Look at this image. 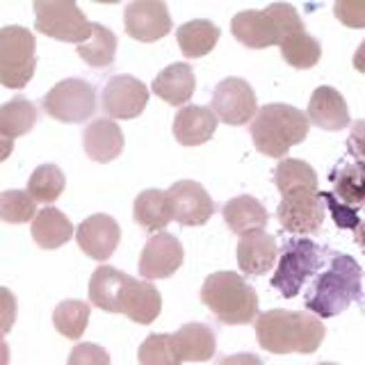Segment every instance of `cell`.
I'll return each instance as SVG.
<instances>
[{
	"instance_id": "6da1fadb",
	"label": "cell",
	"mask_w": 365,
	"mask_h": 365,
	"mask_svg": "<svg viewBox=\"0 0 365 365\" xmlns=\"http://www.w3.org/2000/svg\"><path fill=\"white\" fill-rule=\"evenodd\" d=\"M324 334L319 317L302 311L274 308L256 319L258 345L272 354H313L322 345Z\"/></svg>"
},
{
	"instance_id": "7a4b0ae2",
	"label": "cell",
	"mask_w": 365,
	"mask_h": 365,
	"mask_svg": "<svg viewBox=\"0 0 365 365\" xmlns=\"http://www.w3.org/2000/svg\"><path fill=\"white\" fill-rule=\"evenodd\" d=\"M361 265L347 254H334L329 267L315 279L306 308L315 317H336L361 297Z\"/></svg>"
},
{
	"instance_id": "3957f363",
	"label": "cell",
	"mask_w": 365,
	"mask_h": 365,
	"mask_svg": "<svg viewBox=\"0 0 365 365\" xmlns=\"http://www.w3.org/2000/svg\"><path fill=\"white\" fill-rule=\"evenodd\" d=\"M311 121L292 106L285 103H267L251 121V140L256 148L267 158H283L294 144L306 140Z\"/></svg>"
},
{
	"instance_id": "277c9868",
	"label": "cell",
	"mask_w": 365,
	"mask_h": 365,
	"mask_svg": "<svg viewBox=\"0 0 365 365\" xmlns=\"http://www.w3.org/2000/svg\"><path fill=\"white\" fill-rule=\"evenodd\" d=\"M304 30V21L292 5L274 3L265 9L240 11L231 21L233 37L247 48H269L281 46L288 37Z\"/></svg>"
},
{
	"instance_id": "5b68a950",
	"label": "cell",
	"mask_w": 365,
	"mask_h": 365,
	"mask_svg": "<svg viewBox=\"0 0 365 365\" xmlns=\"http://www.w3.org/2000/svg\"><path fill=\"white\" fill-rule=\"evenodd\" d=\"M201 302L224 324H249L258 315V294L235 272H215L201 288Z\"/></svg>"
},
{
	"instance_id": "8992f818",
	"label": "cell",
	"mask_w": 365,
	"mask_h": 365,
	"mask_svg": "<svg viewBox=\"0 0 365 365\" xmlns=\"http://www.w3.org/2000/svg\"><path fill=\"white\" fill-rule=\"evenodd\" d=\"M37 68V39L23 26L0 28V85L23 89Z\"/></svg>"
},
{
	"instance_id": "52a82bcc",
	"label": "cell",
	"mask_w": 365,
	"mask_h": 365,
	"mask_svg": "<svg viewBox=\"0 0 365 365\" xmlns=\"http://www.w3.org/2000/svg\"><path fill=\"white\" fill-rule=\"evenodd\" d=\"M322 249L313 240L290 237L281 251L279 267L272 279V288H277L285 299H292V297L299 294L304 283L322 267Z\"/></svg>"
},
{
	"instance_id": "ba28073f",
	"label": "cell",
	"mask_w": 365,
	"mask_h": 365,
	"mask_svg": "<svg viewBox=\"0 0 365 365\" xmlns=\"http://www.w3.org/2000/svg\"><path fill=\"white\" fill-rule=\"evenodd\" d=\"M32 7L34 28L46 37L78 46L91 37V23L76 3H68V0H37Z\"/></svg>"
},
{
	"instance_id": "9c48e42d",
	"label": "cell",
	"mask_w": 365,
	"mask_h": 365,
	"mask_svg": "<svg viewBox=\"0 0 365 365\" xmlns=\"http://www.w3.org/2000/svg\"><path fill=\"white\" fill-rule=\"evenodd\" d=\"M43 110L64 123L87 121L96 112V91L83 78H66L43 96Z\"/></svg>"
},
{
	"instance_id": "30bf717a",
	"label": "cell",
	"mask_w": 365,
	"mask_h": 365,
	"mask_svg": "<svg viewBox=\"0 0 365 365\" xmlns=\"http://www.w3.org/2000/svg\"><path fill=\"white\" fill-rule=\"evenodd\" d=\"M210 110L228 125H242L258 112L256 91L242 78H226L212 91Z\"/></svg>"
},
{
	"instance_id": "8fae6325",
	"label": "cell",
	"mask_w": 365,
	"mask_h": 365,
	"mask_svg": "<svg viewBox=\"0 0 365 365\" xmlns=\"http://www.w3.org/2000/svg\"><path fill=\"white\" fill-rule=\"evenodd\" d=\"M148 87L133 76H112L101 94L103 112L112 119H135L148 103Z\"/></svg>"
},
{
	"instance_id": "7c38bea8",
	"label": "cell",
	"mask_w": 365,
	"mask_h": 365,
	"mask_svg": "<svg viewBox=\"0 0 365 365\" xmlns=\"http://www.w3.org/2000/svg\"><path fill=\"white\" fill-rule=\"evenodd\" d=\"M171 217L180 226H203L215 212V201L201 182L178 180L167 190Z\"/></svg>"
},
{
	"instance_id": "4fadbf2b",
	"label": "cell",
	"mask_w": 365,
	"mask_h": 365,
	"mask_svg": "<svg viewBox=\"0 0 365 365\" xmlns=\"http://www.w3.org/2000/svg\"><path fill=\"white\" fill-rule=\"evenodd\" d=\"M125 32L137 41H160L171 30L169 7L163 0H137L125 5L123 11Z\"/></svg>"
},
{
	"instance_id": "5bb4252c",
	"label": "cell",
	"mask_w": 365,
	"mask_h": 365,
	"mask_svg": "<svg viewBox=\"0 0 365 365\" xmlns=\"http://www.w3.org/2000/svg\"><path fill=\"white\" fill-rule=\"evenodd\" d=\"M277 217L281 226L288 233L294 235H313L322 228L324 222V203L319 194H292V197H283Z\"/></svg>"
},
{
	"instance_id": "9a60e30c",
	"label": "cell",
	"mask_w": 365,
	"mask_h": 365,
	"mask_svg": "<svg viewBox=\"0 0 365 365\" xmlns=\"http://www.w3.org/2000/svg\"><path fill=\"white\" fill-rule=\"evenodd\" d=\"M182 265V245L176 235L160 231L153 237H148L140 258V274L144 281L167 279L176 274Z\"/></svg>"
},
{
	"instance_id": "2e32d148",
	"label": "cell",
	"mask_w": 365,
	"mask_h": 365,
	"mask_svg": "<svg viewBox=\"0 0 365 365\" xmlns=\"http://www.w3.org/2000/svg\"><path fill=\"white\" fill-rule=\"evenodd\" d=\"M76 240H78L80 249H83L89 258L108 260L114 254V249L119 247L121 228L110 215L98 212V215L87 217V220L78 226Z\"/></svg>"
},
{
	"instance_id": "e0dca14e",
	"label": "cell",
	"mask_w": 365,
	"mask_h": 365,
	"mask_svg": "<svg viewBox=\"0 0 365 365\" xmlns=\"http://www.w3.org/2000/svg\"><path fill=\"white\" fill-rule=\"evenodd\" d=\"M163 311V297L151 281L144 279H128L121 292L119 313L128 315L137 324H151Z\"/></svg>"
},
{
	"instance_id": "ac0fdd59",
	"label": "cell",
	"mask_w": 365,
	"mask_h": 365,
	"mask_svg": "<svg viewBox=\"0 0 365 365\" xmlns=\"http://www.w3.org/2000/svg\"><path fill=\"white\" fill-rule=\"evenodd\" d=\"M277 240L265 231L247 233L237 242V265L242 269V274H249V277L267 274L274 267V262H277Z\"/></svg>"
},
{
	"instance_id": "d6986e66",
	"label": "cell",
	"mask_w": 365,
	"mask_h": 365,
	"mask_svg": "<svg viewBox=\"0 0 365 365\" xmlns=\"http://www.w3.org/2000/svg\"><path fill=\"white\" fill-rule=\"evenodd\" d=\"M308 121H313L322 130H342L349 125L347 101L334 87H317L308 101Z\"/></svg>"
},
{
	"instance_id": "ffe728a7",
	"label": "cell",
	"mask_w": 365,
	"mask_h": 365,
	"mask_svg": "<svg viewBox=\"0 0 365 365\" xmlns=\"http://www.w3.org/2000/svg\"><path fill=\"white\" fill-rule=\"evenodd\" d=\"M85 153L94 163H112L123 151V133L112 119H96L91 121L83 133Z\"/></svg>"
},
{
	"instance_id": "44dd1931",
	"label": "cell",
	"mask_w": 365,
	"mask_h": 365,
	"mask_svg": "<svg viewBox=\"0 0 365 365\" xmlns=\"http://www.w3.org/2000/svg\"><path fill=\"white\" fill-rule=\"evenodd\" d=\"M217 130V117L210 108L203 106H185L178 110L174 119V137L182 146H201Z\"/></svg>"
},
{
	"instance_id": "7402d4cb",
	"label": "cell",
	"mask_w": 365,
	"mask_h": 365,
	"mask_svg": "<svg viewBox=\"0 0 365 365\" xmlns=\"http://www.w3.org/2000/svg\"><path fill=\"white\" fill-rule=\"evenodd\" d=\"M194 87H197V78H194L192 66L187 62H176L160 71L151 89L158 98H163L169 106L185 108V103L194 94Z\"/></svg>"
},
{
	"instance_id": "603a6c76",
	"label": "cell",
	"mask_w": 365,
	"mask_h": 365,
	"mask_svg": "<svg viewBox=\"0 0 365 365\" xmlns=\"http://www.w3.org/2000/svg\"><path fill=\"white\" fill-rule=\"evenodd\" d=\"M224 222L231 228L233 233H237L240 237L247 233H256L262 231L269 222V215L265 210L258 199L249 197V194H242V197H235L224 205Z\"/></svg>"
},
{
	"instance_id": "cb8c5ba5",
	"label": "cell",
	"mask_w": 365,
	"mask_h": 365,
	"mask_svg": "<svg viewBox=\"0 0 365 365\" xmlns=\"http://www.w3.org/2000/svg\"><path fill=\"white\" fill-rule=\"evenodd\" d=\"M171 338H174L180 361L203 363V361H210L217 351L215 331L208 324H201V322H190L185 327H180Z\"/></svg>"
},
{
	"instance_id": "d4e9b609",
	"label": "cell",
	"mask_w": 365,
	"mask_h": 365,
	"mask_svg": "<svg viewBox=\"0 0 365 365\" xmlns=\"http://www.w3.org/2000/svg\"><path fill=\"white\" fill-rule=\"evenodd\" d=\"M128 279V274H123L121 269H114L110 265L98 267L89 279V302L98 306L101 311L119 313L121 292Z\"/></svg>"
},
{
	"instance_id": "484cf974",
	"label": "cell",
	"mask_w": 365,
	"mask_h": 365,
	"mask_svg": "<svg viewBox=\"0 0 365 365\" xmlns=\"http://www.w3.org/2000/svg\"><path fill=\"white\" fill-rule=\"evenodd\" d=\"M32 237L41 249H57L73 237V224L62 210L46 205L32 220Z\"/></svg>"
},
{
	"instance_id": "4316f807",
	"label": "cell",
	"mask_w": 365,
	"mask_h": 365,
	"mask_svg": "<svg viewBox=\"0 0 365 365\" xmlns=\"http://www.w3.org/2000/svg\"><path fill=\"white\" fill-rule=\"evenodd\" d=\"M331 185H334V197H338L342 205H347V208L365 205V163L361 160L345 163L342 160L331 171Z\"/></svg>"
},
{
	"instance_id": "83f0119b",
	"label": "cell",
	"mask_w": 365,
	"mask_h": 365,
	"mask_svg": "<svg viewBox=\"0 0 365 365\" xmlns=\"http://www.w3.org/2000/svg\"><path fill=\"white\" fill-rule=\"evenodd\" d=\"M274 182L281 192V197L292 194H315L317 192V174L315 169L297 158H285L274 169Z\"/></svg>"
},
{
	"instance_id": "f1b7e54d",
	"label": "cell",
	"mask_w": 365,
	"mask_h": 365,
	"mask_svg": "<svg viewBox=\"0 0 365 365\" xmlns=\"http://www.w3.org/2000/svg\"><path fill=\"white\" fill-rule=\"evenodd\" d=\"M220 37H222L220 28H217L212 21H205V19L182 23L176 32L178 46H180V51L185 57L208 55L217 46V41H220Z\"/></svg>"
},
{
	"instance_id": "f546056e",
	"label": "cell",
	"mask_w": 365,
	"mask_h": 365,
	"mask_svg": "<svg viewBox=\"0 0 365 365\" xmlns=\"http://www.w3.org/2000/svg\"><path fill=\"white\" fill-rule=\"evenodd\" d=\"M135 222L144 226L146 231H163V228L174 220L169 208V197L165 190H144L135 199Z\"/></svg>"
},
{
	"instance_id": "4dcf8cb0",
	"label": "cell",
	"mask_w": 365,
	"mask_h": 365,
	"mask_svg": "<svg viewBox=\"0 0 365 365\" xmlns=\"http://www.w3.org/2000/svg\"><path fill=\"white\" fill-rule=\"evenodd\" d=\"M37 123V108L23 96H14L0 106V135L14 142L16 137L28 135Z\"/></svg>"
},
{
	"instance_id": "1f68e13d",
	"label": "cell",
	"mask_w": 365,
	"mask_h": 365,
	"mask_svg": "<svg viewBox=\"0 0 365 365\" xmlns=\"http://www.w3.org/2000/svg\"><path fill=\"white\" fill-rule=\"evenodd\" d=\"M78 55L85 64L94 68H106L117 55V34L101 23H91V37L78 46Z\"/></svg>"
},
{
	"instance_id": "d6a6232c",
	"label": "cell",
	"mask_w": 365,
	"mask_h": 365,
	"mask_svg": "<svg viewBox=\"0 0 365 365\" xmlns=\"http://www.w3.org/2000/svg\"><path fill=\"white\" fill-rule=\"evenodd\" d=\"M89 304L80 299H66L55 306L53 311V324L60 334L68 340H80L89 322Z\"/></svg>"
},
{
	"instance_id": "836d02e7",
	"label": "cell",
	"mask_w": 365,
	"mask_h": 365,
	"mask_svg": "<svg viewBox=\"0 0 365 365\" xmlns=\"http://www.w3.org/2000/svg\"><path fill=\"white\" fill-rule=\"evenodd\" d=\"M66 187V178L57 165H39L28 180V194L37 203H53Z\"/></svg>"
},
{
	"instance_id": "e575fe53",
	"label": "cell",
	"mask_w": 365,
	"mask_h": 365,
	"mask_svg": "<svg viewBox=\"0 0 365 365\" xmlns=\"http://www.w3.org/2000/svg\"><path fill=\"white\" fill-rule=\"evenodd\" d=\"M281 55H283V60L294 68H311L319 62V57H322V46H319V41L313 34L302 30L281 43Z\"/></svg>"
},
{
	"instance_id": "d590c367",
	"label": "cell",
	"mask_w": 365,
	"mask_h": 365,
	"mask_svg": "<svg viewBox=\"0 0 365 365\" xmlns=\"http://www.w3.org/2000/svg\"><path fill=\"white\" fill-rule=\"evenodd\" d=\"M140 365H180L178 349L169 334H151L137 351Z\"/></svg>"
},
{
	"instance_id": "8d00e7d4",
	"label": "cell",
	"mask_w": 365,
	"mask_h": 365,
	"mask_svg": "<svg viewBox=\"0 0 365 365\" xmlns=\"http://www.w3.org/2000/svg\"><path fill=\"white\" fill-rule=\"evenodd\" d=\"M37 217V203L26 190H7L0 194V220L7 224H26Z\"/></svg>"
},
{
	"instance_id": "74e56055",
	"label": "cell",
	"mask_w": 365,
	"mask_h": 365,
	"mask_svg": "<svg viewBox=\"0 0 365 365\" xmlns=\"http://www.w3.org/2000/svg\"><path fill=\"white\" fill-rule=\"evenodd\" d=\"M66 365H110V354L94 342H78L68 354Z\"/></svg>"
},
{
	"instance_id": "f35d334b",
	"label": "cell",
	"mask_w": 365,
	"mask_h": 365,
	"mask_svg": "<svg viewBox=\"0 0 365 365\" xmlns=\"http://www.w3.org/2000/svg\"><path fill=\"white\" fill-rule=\"evenodd\" d=\"M336 19L347 28H365V0H338L334 5Z\"/></svg>"
},
{
	"instance_id": "ab89813d",
	"label": "cell",
	"mask_w": 365,
	"mask_h": 365,
	"mask_svg": "<svg viewBox=\"0 0 365 365\" xmlns=\"http://www.w3.org/2000/svg\"><path fill=\"white\" fill-rule=\"evenodd\" d=\"M16 297L11 290L7 288H0V336H5L11 331L16 322Z\"/></svg>"
},
{
	"instance_id": "60d3db41",
	"label": "cell",
	"mask_w": 365,
	"mask_h": 365,
	"mask_svg": "<svg viewBox=\"0 0 365 365\" xmlns=\"http://www.w3.org/2000/svg\"><path fill=\"white\" fill-rule=\"evenodd\" d=\"M319 199L329 203V208H331V212H334V220H336L338 226H342V228H354V231H356V226H359L356 212H354L351 208H347V205H340L334 199V194H329V192L319 194Z\"/></svg>"
},
{
	"instance_id": "b9f144b4",
	"label": "cell",
	"mask_w": 365,
	"mask_h": 365,
	"mask_svg": "<svg viewBox=\"0 0 365 365\" xmlns=\"http://www.w3.org/2000/svg\"><path fill=\"white\" fill-rule=\"evenodd\" d=\"M349 148L356 155L365 158V119L354 121L351 133H349Z\"/></svg>"
},
{
	"instance_id": "7bdbcfd3",
	"label": "cell",
	"mask_w": 365,
	"mask_h": 365,
	"mask_svg": "<svg viewBox=\"0 0 365 365\" xmlns=\"http://www.w3.org/2000/svg\"><path fill=\"white\" fill-rule=\"evenodd\" d=\"M220 365H262V361L256 356V354H231V356H224L220 361Z\"/></svg>"
},
{
	"instance_id": "ee69618b",
	"label": "cell",
	"mask_w": 365,
	"mask_h": 365,
	"mask_svg": "<svg viewBox=\"0 0 365 365\" xmlns=\"http://www.w3.org/2000/svg\"><path fill=\"white\" fill-rule=\"evenodd\" d=\"M354 68H356V71H361V73H365V39L361 41L356 53H354Z\"/></svg>"
},
{
	"instance_id": "f6af8a7d",
	"label": "cell",
	"mask_w": 365,
	"mask_h": 365,
	"mask_svg": "<svg viewBox=\"0 0 365 365\" xmlns=\"http://www.w3.org/2000/svg\"><path fill=\"white\" fill-rule=\"evenodd\" d=\"M11 151H14V142L0 135V163H3V160H7L11 155Z\"/></svg>"
},
{
	"instance_id": "bcb514c9",
	"label": "cell",
	"mask_w": 365,
	"mask_h": 365,
	"mask_svg": "<svg viewBox=\"0 0 365 365\" xmlns=\"http://www.w3.org/2000/svg\"><path fill=\"white\" fill-rule=\"evenodd\" d=\"M0 365H9V345L3 336H0Z\"/></svg>"
},
{
	"instance_id": "7dc6e473",
	"label": "cell",
	"mask_w": 365,
	"mask_h": 365,
	"mask_svg": "<svg viewBox=\"0 0 365 365\" xmlns=\"http://www.w3.org/2000/svg\"><path fill=\"white\" fill-rule=\"evenodd\" d=\"M356 242L365 249V222H359L356 226Z\"/></svg>"
},
{
	"instance_id": "c3c4849f",
	"label": "cell",
	"mask_w": 365,
	"mask_h": 365,
	"mask_svg": "<svg viewBox=\"0 0 365 365\" xmlns=\"http://www.w3.org/2000/svg\"><path fill=\"white\" fill-rule=\"evenodd\" d=\"M317 365H338V363H317Z\"/></svg>"
}]
</instances>
